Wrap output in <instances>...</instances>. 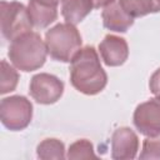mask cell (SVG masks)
<instances>
[{
  "label": "cell",
  "instance_id": "277c9868",
  "mask_svg": "<svg viewBox=\"0 0 160 160\" xmlns=\"http://www.w3.org/2000/svg\"><path fill=\"white\" fill-rule=\"evenodd\" d=\"M0 29L4 39L9 41L31 31L32 24L28 8L19 1L2 0L0 2Z\"/></svg>",
  "mask_w": 160,
  "mask_h": 160
},
{
  "label": "cell",
  "instance_id": "8992f818",
  "mask_svg": "<svg viewBox=\"0 0 160 160\" xmlns=\"http://www.w3.org/2000/svg\"><path fill=\"white\" fill-rule=\"evenodd\" d=\"M29 92L38 104L50 105L61 98L64 92V82L55 75L40 72L31 78Z\"/></svg>",
  "mask_w": 160,
  "mask_h": 160
},
{
  "label": "cell",
  "instance_id": "e0dca14e",
  "mask_svg": "<svg viewBox=\"0 0 160 160\" xmlns=\"http://www.w3.org/2000/svg\"><path fill=\"white\" fill-rule=\"evenodd\" d=\"M141 160L160 159V139L146 138L142 142V150L140 152Z\"/></svg>",
  "mask_w": 160,
  "mask_h": 160
},
{
  "label": "cell",
  "instance_id": "ba28073f",
  "mask_svg": "<svg viewBox=\"0 0 160 160\" xmlns=\"http://www.w3.org/2000/svg\"><path fill=\"white\" fill-rule=\"evenodd\" d=\"M139 138L128 126L116 129L111 135V158L114 160H131L136 158Z\"/></svg>",
  "mask_w": 160,
  "mask_h": 160
},
{
  "label": "cell",
  "instance_id": "7a4b0ae2",
  "mask_svg": "<svg viewBox=\"0 0 160 160\" xmlns=\"http://www.w3.org/2000/svg\"><path fill=\"white\" fill-rule=\"evenodd\" d=\"M48 49L38 32L29 31L14 39L9 46L10 62L19 70L29 72L40 69L46 61Z\"/></svg>",
  "mask_w": 160,
  "mask_h": 160
},
{
  "label": "cell",
  "instance_id": "4fadbf2b",
  "mask_svg": "<svg viewBox=\"0 0 160 160\" xmlns=\"http://www.w3.org/2000/svg\"><path fill=\"white\" fill-rule=\"evenodd\" d=\"M122 10L131 18H141L160 11V0H118Z\"/></svg>",
  "mask_w": 160,
  "mask_h": 160
},
{
  "label": "cell",
  "instance_id": "2e32d148",
  "mask_svg": "<svg viewBox=\"0 0 160 160\" xmlns=\"http://www.w3.org/2000/svg\"><path fill=\"white\" fill-rule=\"evenodd\" d=\"M66 158L71 160H79V159H96L98 156L94 152L92 144L86 139H80L69 146Z\"/></svg>",
  "mask_w": 160,
  "mask_h": 160
},
{
  "label": "cell",
  "instance_id": "6da1fadb",
  "mask_svg": "<svg viewBox=\"0 0 160 160\" xmlns=\"http://www.w3.org/2000/svg\"><path fill=\"white\" fill-rule=\"evenodd\" d=\"M70 82L85 95H96L108 84V75L94 46L81 48L70 61Z\"/></svg>",
  "mask_w": 160,
  "mask_h": 160
},
{
  "label": "cell",
  "instance_id": "52a82bcc",
  "mask_svg": "<svg viewBox=\"0 0 160 160\" xmlns=\"http://www.w3.org/2000/svg\"><path fill=\"white\" fill-rule=\"evenodd\" d=\"M135 128L146 138L160 136V96L136 106L132 116Z\"/></svg>",
  "mask_w": 160,
  "mask_h": 160
},
{
  "label": "cell",
  "instance_id": "30bf717a",
  "mask_svg": "<svg viewBox=\"0 0 160 160\" xmlns=\"http://www.w3.org/2000/svg\"><path fill=\"white\" fill-rule=\"evenodd\" d=\"M101 18L104 26L115 32H125L134 24V18L128 15L116 0L104 8Z\"/></svg>",
  "mask_w": 160,
  "mask_h": 160
},
{
  "label": "cell",
  "instance_id": "8fae6325",
  "mask_svg": "<svg viewBox=\"0 0 160 160\" xmlns=\"http://www.w3.org/2000/svg\"><path fill=\"white\" fill-rule=\"evenodd\" d=\"M28 12L32 26L45 29L58 19V6L48 5L38 0H29Z\"/></svg>",
  "mask_w": 160,
  "mask_h": 160
},
{
  "label": "cell",
  "instance_id": "7c38bea8",
  "mask_svg": "<svg viewBox=\"0 0 160 160\" xmlns=\"http://www.w3.org/2000/svg\"><path fill=\"white\" fill-rule=\"evenodd\" d=\"M92 9V0H61V15L72 25L81 22Z\"/></svg>",
  "mask_w": 160,
  "mask_h": 160
},
{
  "label": "cell",
  "instance_id": "d6986e66",
  "mask_svg": "<svg viewBox=\"0 0 160 160\" xmlns=\"http://www.w3.org/2000/svg\"><path fill=\"white\" fill-rule=\"evenodd\" d=\"M115 0H92V4H94L95 9H100V8H105V6L110 5Z\"/></svg>",
  "mask_w": 160,
  "mask_h": 160
},
{
  "label": "cell",
  "instance_id": "3957f363",
  "mask_svg": "<svg viewBox=\"0 0 160 160\" xmlns=\"http://www.w3.org/2000/svg\"><path fill=\"white\" fill-rule=\"evenodd\" d=\"M81 35L75 25L69 22L56 24L45 34L48 54L56 61L70 62L81 49Z\"/></svg>",
  "mask_w": 160,
  "mask_h": 160
},
{
  "label": "cell",
  "instance_id": "5b68a950",
  "mask_svg": "<svg viewBox=\"0 0 160 160\" xmlns=\"http://www.w3.org/2000/svg\"><path fill=\"white\" fill-rule=\"evenodd\" d=\"M32 119V104L22 95L1 99L0 120L10 131H20L29 126Z\"/></svg>",
  "mask_w": 160,
  "mask_h": 160
},
{
  "label": "cell",
  "instance_id": "9c48e42d",
  "mask_svg": "<svg viewBox=\"0 0 160 160\" xmlns=\"http://www.w3.org/2000/svg\"><path fill=\"white\" fill-rule=\"evenodd\" d=\"M99 52L105 65L120 66L129 56V46L124 38L108 34L99 44Z\"/></svg>",
  "mask_w": 160,
  "mask_h": 160
},
{
  "label": "cell",
  "instance_id": "5bb4252c",
  "mask_svg": "<svg viewBox=\"0 0 160 160\" xmlns=\"http://www.w3.org/2000/svg\"><path fill=\"white\" fill-rule=\"evenodd\" d=\"M36 155L41 160L65 159V145L59 139H45L38 145Z\"/></svg>",
  "mask_w": 160,
  "mask_h": 160
},
{
  "label": "cell",
  "instance_id": "9a60e30c",
  "mask_svg": "<svg viewBox=\"0 0 160 160\" xmlns=\"http://www.w3.org/2000/svg\"><path fill=\"white\" fill-rule=\"evenodd\" d=\"M19 82V74L15 66H11L6 60H1L0 69V94H8L16 89Z\"/></svg>",
  "mask_w": 160,
  "mask_h": 160
},
{
  "label": "cell",
  "instance_id": "ffe728a7",
  "mask_svg": "<svg viewBox=\"0 0 160 160\" xmlns=\"http://www.w3.org/2000/svg\"><path fill=\"white\" fill-rule=\"evenodd\" d=\"M40 2H44V4H48V5H52V6H58L60 4L61 0H38Z\"/></svg>",
  "mask_w": 160,
  "mask_h": 160
},
{
  "label": "cell",
  "instance_id": "ac0fdd59",
  "mask_svg": "<svg viewBox=\"0 0 160 160\" xmlns=\"http://www.w3.org/2000/svg\"><path fill=\"white\" fill-rule=\"evenodd\" d=\"M149 89L155 96H160V68L155 70V72L150 76Z\"/></svg>",
  "mask_w": 160,
  "mask_h": 160
}]
</instances>
